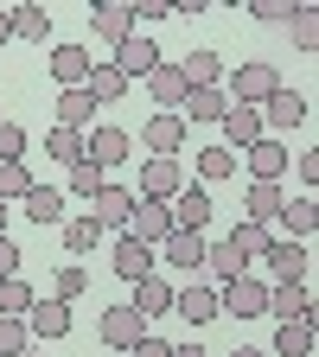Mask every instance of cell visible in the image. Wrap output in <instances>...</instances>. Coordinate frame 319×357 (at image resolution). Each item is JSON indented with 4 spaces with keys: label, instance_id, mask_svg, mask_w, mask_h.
I'll return each mask as SVG.
<instances>
[{
    "label": "cell",
    "instance_id": "6da1fadb",
    "mask_svg": "<svg viewBox=\"0 0 319 357\" xmlns=\"http://www.w3.org/2000/svg\"><path fill=\"white\" fill-rule=\"evenodd\" d=\"M275 89H281V77H275V64H262V58L230 70V102H237V109H262Z\"/></svg>",
    "mask_w": 319,
    "mask_h": 357
},
{
    "label": "cell",
    "instance_id": "7a4b0ae2",
    "mask_svg": "<svg viewBox=\"0 0 319 357\" xmlns=\"http://www.w3.org/2000/svg\"><path fill=\"white\" fill-rule=\"evenodd\" d=\"M128 153H134V134L115 128V121H103V128H89V134H83V160H89V166H103V172L121 166Z\"/></svg>",
    "mask_w": 319,
    "mask_h": 357
},
{
    "label": "cell",
    "instance_id": "3957f363",
    "mask_svg": "<svg viewBox=\"0 0 319 357\" xmlns=\"http://www.w3.org/2000/svg\"><path fill=\"white\" fill-rule=\"evenodd\" d=\"M255 115H262V134H275V141H281L288 128H300V121H306V96L281 83V89H275V96H268V102H262Z\"/></svg>",
    "mask_w": 319,
    "mask_h": 357
},
{
    "label": "cell",
    "instance_id": "277c9868",
    "mask_svg": "<svg viewBox=\"0 0 319 357\" xmlns=\"http://www.w3.org/2000/svg\"><path fill=\"white\" fill-rule=\"evenodd\" d=\"M217 312H230V319H262V312H268V287H262V281H249V275L223 281V294H217Z\"/></svg>",
    "mask_w": 319,
    "mask_h": 357
},
{
    "label": "cell",
    "instance_id": "5b68a950",
    "mask_svg": "<svg viewBox=\"0 0 319 357\" xmlns=\"http://www.w3.org/2000/svg\"><path fill=\"white\" fill-rule=\"evenodd\" d=\"M121 236L147 243V249H154V243H166V236H172V217H166V204H160V198H134V211H128V230H121Z\"/></svg>",
    "mask_w": 319,
    "mask_h": 357
},
{
    "label": "cell",
    "instance_id": "8992f818",
    "mask_svg": "<svg viewBox=\"0 0 319 357\" xmlns=\"http://www.w3.org/2000/svg\"><path fill=\"white\" fill-rule=\"evenodd\" d=\"M141 332H147V319H141L134 306H109L103 319H96V338H103L109 351H134V344H141Z\"/></svg>",
    "mask_w": 319,
    "mask_h": 357
},
{
    "label": "cell",
    "instance_id": "52a82bcc",
    "mask_svg": "<svg viewBox=\"0 0 319 357\" xmlns=\"http://www.w3.org/2000/svg\"><path fill=\"white\" fill-rule=\"evenodd\" d=\"M141 147H147L154 160H172L179 147H186V121H179L172 109H160V115H147V128H141Z\"/></svg>",
    "mask_w": 319,
    "mask_h": 357
},
{
    "label": "cell",
    "instance_id": "ba28073f",
    "mask_svg": "<svg viewBox=\"0 0 319 357\" xmlns=\"http://www.w3.org/2000/svg\"><path fill=\"white\" fill-rule=\"evenodd\" d=\"M109 64H115V70H121V77L134 83V77H147V70L160 64V45H154L147 32H128V38L115 45V58H109Z\"/></svg>",
    "mask_w": 319,
    "mask_h": 357
},
{
    "label": "cell",
    "instance_id": "9c48e42d",
    "mask_svg": "<svg viewBox=\"0 0 319 357\" xmlns=\"http://www.w3.org/2000/svg\"><path fill=\"white\" fill-rule=\"evenodd\" d=\"M243 166H249V178H262V185H281V172H288V147L275 141V134H262L255 147H243Z\"/></svg>",
    "mask_w": 319,
    "mask_h": 357
},
{
    "label": "cell",
    "instance_id": "30bf717a",
    "mask_svg": "<svg viewBox=\"0 0 319 357\" xmlns=\"http://www.w3.org/2000/svg\"><path fill=\"white\" fill-rule=\"evenodd\" d=\"M166 217H172V230H192V236H205V230H211V198H205L198 185H179V198L166 204Z\"/></svg>",
    "mask_w": 319,
    "mask_h": 357
},
{
    "label": "cell",
    "instance_id": "8fae6325",
    "mask_svg": "<svg viewBox=\"0 0 319 357\" xmlns=\"http://www.w3.org/2000/svg\"><path fill=\"white\" fill-rule=\"evenodd\" d=\"M172 312H179L186 326H211V319H223V312H217V287H205V281L179 287V294H172Z\"/></svg>",
    "mask_w": 319,
    "mask_h": 357
},
{
    "label": "cell",
    "instance_id": "7c38bea8",
    "mask_svg": "<svg viewBox=\"0 0 319 357\" xmlns=\"http://www.w3.org/2000/svg\"><path fill=\"white\" fill-rule=\"evenodd\" d=\"M262 261L275 268L281 281H306V275H313V255H306V243H288V236H275V243H268V249H262Z\"/></svg>",
    "mask_w": 319,
    "mask_h": 357
},
{
    "label": "cell",
    "instance_id": "4fadbf2b",
    "mask_svg": "<svg viewBox=\"0 0 319 357\" xmlns=\"http://www.w3.org/2000/svg\"><path fill=\"white\" fill-rule=\"evenodd\" d=\"M179 185H186V172H179V160H141V198H160L172 204Z\"/></svg>",
    "mask_w": 319,
    "mask_h": 357
},
{
    "label": "cell",
    "instance_id": "5bb4252c",
    "mask_svg": "<svg viewBox=\"0 0 319 357\" xmlns=\"http://www.w3.org/2000/svg\"><path fill=\"white\" fill-rule=\"evenodd\" d=\"M128 211H134V192H121V185H103L89 198V223L96 230H128Z\"/></svg>",
    "mask_w": 319,
    "mask_h": 357
},
{
    "label": "cell",
    "instance_id": "9a60e30c",
    "mask_svg": "<svg viewBox=\"0 0 319 357\" xmlns=\"http://www.w3.org/2000/svg\"><path fill=\"white\" fill-rule=\"evenodd\" d=\"M45 64H52L58 89H83V77H89V64H96V58H89L83 45H52V58H45Z\"/></svg>",
    "mask_w": 319,
    "mask_h": 357
},
{
    "label": "cell",
    "instance_id": "2e32d148",
    "mask_svg": "<svg viewBox=\"0 0 319 357\" xmlns=\"http://www.w3.org/2000/svg\"><path fill=\"white\" fill-rule=\"evenodd\" d=\"M255 141H262V115H255V109H237V102H230V109H223V141H217V147L243 153V147H255Z\"/></svg>",
    "mask_w": 319,
    "mask_h": 357
},
{
    "label": "cell",
    "instance_id": "e0dca14e",
    "mask_svg": "<svg viewBox=\"0 0 319 357\" xmlns=\"http://www.w3.org/2000/svg\"><path fill=\"white\" fill-rule=\"evenodd\" d=\"M268 312H275V319H313L306 281H275V287H268Z\"/></svg>",
    "mask_w": 319,
    "mask_h": 357
},
{
    "label": "cell",
    "instance_id": "ac0fdd59",
    "mask_svg": "<svg viewBox=\"0 0 319 357\" xmlns=\"http://www.w3.org/2000/svg\"><path fill=\"white\" fill-rule=\"evenodd\" d=\"M26 332L64 338V332H71V306H64V300H32V306H26Z\"/></svg>",
    "mask_w": 319,
    "mask_h": 357
},
{
    "label": "cell",
    "instance_id": "d6986e66",
    "mask_svg": "<svg viewBox=\"0 0 319 357\" xmlns=\"http://www.w3.org/2000/svg\"><path fill=\"white\" fill-rule=\"evenodd\" d=\"M128 287H134L128 306L141 312V319H160V312H172V287H166L160 275H141V281H128Z\"/></svg>",
    "mask_w": 319,
    "mask_h": 357
},
{
    "label": "cell",
    "instance_id": "ffe728a7",
    "mask_svg": "<svg viewBox=\"0 0 319 357\" xmlns=\"http://www.w3.org/2000/svg\"><path fill=\"white\" fill-rule=\"evenodd\" d=\"M83 89H89V102H96V109H109V102H121V96H128V77H121L115 64H89Z\"/></svg>",
    "mask_w": 319,
    "mask_h": 357
},
{
    "label": "cell",
    "instance_id": "44dd1931",
    "mask_svg": "<svg viewBox=\"0 0 319 357\" xmlns=\"http://www.w3.org/2000/svg\"><path fill=\"white\" fill-rule=\"evenodd\" d=\"M109 268H115L121 281H141V275H154L160 261H154V249H147V243H134V236H121V243H115V261H109Z\"/></svg>",
    "mask_w": 319,
    "mask_h": 357
},
{
    "label": "cell",
    "instance_id": "7402d4cb",
    "mask_svg": "<svg viewBox=\"0 0 319 357\" xmlns=\"http://www.w3.org/2000/svg\"><path fill=\"white\" fill-rule=\"evenodd\" d=\"M223 109H230V102H223V89H186V102H179L172 115L192 128V121H223Z\"/></svg>",
    "mask_w": 319,
    "mask_h": 357
},
{
    "label": "cell",
    "instance_id": "603a6c76",
    "mask_svg": "<svg viewBox=\"0 0 319 357\" xmlns=\"http://www.w3.org/2000/svg\"><path fill=\"white\" fill-rule=\"evenodd\" d=\"M205 243H211V236H192V230H172V236H166L160 249H166V261H172V268H186V275H198V268H205Z\"/></svg>",
    "mask_w": 319,
    "mask_h": 357
},
{
    "label": "cell",
    "instance_id": "cb8c5ba5",
    "mask_svg": "<svg viewBox=\"0 0 319 357\" xmlns=\"http://www.w3.org/2000/svg\"><path fill=\"white\" fill-rule=\"evenodd\" d=\"M89 26H96L109 45H121L134 32V13H128V0H103V7H89Z\"/></svg>",
    "mask_w": 319,
    "mask_h": 357
},
{
    "label": "cell",
    "instance_id": "d4e9b609",
    "mask_svg": "<svg viewBox=\"0 0 319 357\" xmlns=\"http://www.w3.org/2000/svg\"><path fill=\"white\" fill-rule=\"evenodd\" d=\"M147 89H154L160 109H179V102H186V77H179V64H166V58L147 70Z\"/></svg>",
    "mask_w": 319,
    "mask_h": 357
},
{
    "label": "cell",
    "instance_id": "484cf974",
    "mask_svg": "<svg viewBox=\"0 0 319 357\" xmlns=\"http://www.w3.org/2000/svg\"><path fill=\"white\" fill-rule=\"evenodd\" d=\"M281 204H288L281 185H262V178H249V198H243V217H249V223H275Z\"/></svg>",
    "mask_w": 319,
    "mask_h": 357
},
{
    "label": "cell",
    "instance_id": "4316f807",
    "mask_svg": "<svg viewBox=\"0 0 319 357\" xmlns=\"http://www.w3.org/2000/svg\"><path fill=\"white\" fill-rule=\"evenodd\" d=\"M275 223H288V243H306V236H313V223H319V204L300 192V198H288V204H281V217H275Z\"/></svg>",
    "mask_w": 319,
    "mask_h": 357
},
{
    "label": "cell",
    "instance_id": "83f0119b",
    "mask_svg": "<svg viewBox=\"0 0 319 357\" xmlns=\"http://www.w3.org/2000/svg\"><path fill=\"white\" fill-rule=\"evenodd\" d=\"M179 77H186V89H217L223 58L217 52H192V58H179Z\"/></svg>",
    "mask_w": 319,
    "mask_h": 357
},
{
    "label": "cell",
    "instance_id": "f1b7e54d",
    "mask_svg": "<svg viewBox=\"0 0 319 357\" xmlns=\"http://www.w3.org/2000/svg\"><path fill=\"white\" fill-rule=\"evenodd\" d=\"M268 357H313V319H281Z\"/></svg>",
    "mask_w": 319,
    "mask_h": 357
},
{
    "label": "cell",
    "instance_id": "f546056e",
    "mask_svg": "<svg viewBox=\"0 0 319 357\" xmlns=\"http://www.w3.org/2000/svg\"><path fill=\"white\" fill-rule=\"evenodd\" d=\"M89 109H96V102H89V89H58V109H52L58 121H52V128H77V134H83V128H89Z\"/></svg>",
    "mask_w": 319,
    "mask_h": 357
},
{
    "label": "cell",
    "instance_id": "4dcf8cb0",
    "mask_svg": "<svg viewBox=\"0 0 319 357\" xmlns=\"http://www.w3.org/2000/svg\"><path fill=\"white\" fill-rule=\"evenodd\" d=\"M20 204H26L32 223H64V192H58V185H32Z\"/></svg>",
    "mask_w": 319,
    "mask_h": 357
},
{
    "label": "cell",
    "instance_id": "1f68e13d",
    "mask_svg": "<svg viewBox=\"0 0 319 357\" xmlns=\"http://www.w3.org/2000/svg\"><path fill=\"white\" fill-rule=\"evenodd\" d=\"M205 275H211V281H237V275H249V261H243L230 243H205Z\"/></svg>",
    "mask_w": 319,
    "mask_h": 357
},
{
    "label": "cell",
    "instance_id": "d6a6232c",
    "mask_svg": "<svg viewBox=\"0 0 319 357\" xmlns=\"http://www.w3.org/2000/svg\"><path fill=\"white\" fill-rule=\"evenodd\" d=\"M223 243H230V249H237L243 261H262V249L275 243V236H268V223H249V217H243V223H237V230L223 236Z\"/></svg>",
    "mask_w": 319,
    "mask_h": 357
},
{
    "label": "cell",
    "instance_id": "836d02e7",
    "mask_svg": "<svg viewBox=\"0 0 319 357\" xmlns=\"http://www.w3.org/2000/svg\"><path fill=\"white\" fill-rule=\"evenodd\" d=\"M7 13H13V38H32V45L52 38V13H45V7H32V0H26V7H7Z\"/></svg>",
    "mask_w": 319,
    "mask_h": 357
},
{
    "label": "cell",
    "instance_id": "e575fe53",
    "mask_svg": "<svg viewBox=\"0 0 319 357\" xmlns=\"http://www.w3.org/2000/svg\"><path fill=\"white\" fill-rule=\"evenodd\" d=\"M83 294H89V268H83V261H64L58 275H52V300L71 306V300H83Z\"/></svg>",
    "mask_w": 319,
    "mask_h": 357
},
{
    "label": "cell",
    "instance_id": "d590c367",
    "mask_svg": "<svg viewBox=\"0 0 319 357\" xmlns=\"http://www.w3.org/2000/svg\"><path fill=\"white\" fill-rule=\"evenodd\" d=\"M38 185V178L26 172V160H0V204H13V198H26Z\"/></svg>",
    "mask_w": 319,
    "mask_h": 357
},
{
    "label": "cell",
    "instance_id": "8d00e7d4",
    "mask_svg": "<svg viewBox=\"0 0 319 357\" xmlns=\"http://www.w3.org/2000/svg\"><path fill=\"white\" fill-rule=\"evenodd\" d=\"M96 243H103V230L89 223V211H83V217H64V249H71V255H89Z\"/></svg>",
    "mask_w": 319,
    "mask_h": 357
},
{
    "label": "cell",
    "instance_id": "74e56055",
    "mask_svg": "<svg viewBox=\"0 0 319 357\" xmlns=\"http://www.w3.org/2000/svg\"><path fill=\"white\" fill-rule=\"evenodd\" d=\"M45 153L64 160V166H77V160H83V134H77V128H52V134H45Z\"/></svg>",
    "mask_w": 319,
    "mask_h": 357
},
{
    "label": "cell",
    "instance_id": "f35d334b",
    "mask_svg": "<svg viewBox=\"0 0 319 357\" xmlns=\"http://www.w3.org/2000/svg\"><path fill=\"white\" fill-rule=\"evenodd\" d=\"M192 166H198V178H230L237 172V153L230 147H205V153H192Z\"/></svg>",
    "mask_w": 319,
    "mask_h": 357
},
{
    "label": "cell",
    "instance_id": "ab89813d",
    "mask_svg": "<svg viewBox=\"0 0 319 357\" xmlns=\"http://www.w3.org/2000/svg\"><path fill=\"white\" fill-rule=\"evenodd\" d=\"M103 185H109V172H103V166H89V160L71 166V192H77V198H96Z\"/></svg>",
    "mask_w": 319,
    "mask_h": 357
},
{
    "label": "cell",
    "instance_id": "60d3db41",
    "mask_svg": "<svg viewBox=\"0 0 319 357\" xmlns=\"http://www.w3.org/2000/svg\"><path fill=\"white\" fill-rule=\"evenodd\" d=\"M32 344V332H26V319H13V312H0V357H20Z\"/></svg>",
    "mask_w": 319,
    "mask_h": 357
},
{
    "label": "cell",
    "instance_id": "b9f144b4",
    "mask_svg": "<svg viewBox=\"0 0 319 357\" xmlns=\"http://www.w3.org/2000/svg\"><path fill=\"white\" fill-rule=\"evenodd\" d=\"M128 13H134V32H141V26H160L166 13H179V0H128Z\"/></svg>",
    "mask_w": 319,
    "mask_h": 357
},
{
    "label": "cell",
    "instance_id": "7bdbcfd3",
    "mask_svg": "<svg viewBox=\"0 0 319 357\" xmlns=\"http://www.w3.org/2000/svg\"><path fill=\"white\" fill-rule=\"evenodd\" d=\"M288 26H294V45H300V52H319V13L306 7V0H300V13Z\"/></svg>",
    "mask_w": 319,
    "mask_h": 357
},
{
    "label": "cell",
    "instance_id": "ee69618b",
    "mask_svg": "<svg viewBox=\"0 0 319 357\" xmlns=\"http://www.w3.org/2000/svg\"><path fill=\"white\" fill-rule=\"evenodd\" d=\"M249 13H255L262 26H288V20L300 13V0H249Z\"/></svg>",
    "mask_w": 319,
    "mask_h": 357
},
{
    "label": "cell",
    "instance_id": "f6af8a7d",
    "mask_svg": "<svg viewBox=\"0 0 319 357\" xmlns=\"http://www.w3.org/2000/svg\"><path fill=\"white\" fill-rule=\"evenodd\" d=\"M26 306H32V287L13 275V281H0V312H13V319H26Z\"/></svg>",
    "mask_w": 319,
    "mask_h": 357
},
{
    "label": "cell",
    "instance_id": "bcb514c9",
    "mask_svg": "<svg viewBox=\"0 0 319 357\" xmlns=\"http://www.w3.org/2000/svg\"><path fill=\"white\" fill-rule=\"evenodd\" d=\"M20 153H26V128L0 115V160H20Z\"/></svg>",
    "mask_w": 319,
    "mask_h": 357
},
{
    "label": "cell",
    "instance_id": "7dc6e473",
    "mask_svg": "<svg viewBox=\"0 0 319 357\" xmlns=\"http://www.w3.org/2000/svg\"><path fill=\"white\" fill-rule=\"evenodd\" d=\"M128 357H172V344H166V338H154V332H141V344H134Z\"/></svg>",
    "mask_w": 319,
    "mask_h": 357
},
{
    "label": "cell",
    "instance_id": "c3c4849f",
    "mask_svg": "<svg viewBox=\"0 0 319 357\" xmlns=\"http://www.w3.org/2000/svg\"><path fill=\"white\" fill-rule=\"evenodd\" d=\"M13 275H20V243L0 236V281H13Z\"/></svg>",
    "mask_w": 319,
    "mask_h": 357
},
{
    "label": "cell",
    "instance_id": "681fc988",
    "mask_svg": "<svg viewBox=\"0 0 319 357\" xmlns=\"http://www.w3.org/2000/svg\"><path fill=\"white\" fill-rule=\"evenodd\" d=\"M172 357H211V351H205L198 338H186V344H172Z\"/></svg>",
    "mask_w": 319,
    "mask_h": 357
},
{
    "label": "cell",
    "instance_id": "f907efd6",
    "mask_svg": "<svg viewBox=\"0 0 319 357\" xmlns=\"http://www.w3.org/2000/svg\"><path fill=\"white\" fill-rule=\"evenodd\" d=\"M7 38H13V13H7V7H0V45H7Z\"/></svg>",
    "mask_w": 319,
    "mask_h": 357
},
{
    "label": "cell",
    "instance_id": "816d5d0a",
    "mask_svg": "<svg viewBox=\"0 0 319 357\" xmlns=\"http://www.w3.org/2000/svg\"><path fill=\"white\" fill-rule=\"evenodd\" d=\"M230 357H268V351H249V344H237V351H230Z\"/></svg>",
    "mask_w": 319,
    "mask_h": 357
},
{
    "label": "cell",
    "instance_id": "f5cc1de1",
    "mask_svg": "<svg viewBox=\"0 0 319 357\" xmlns=\"http://www.w3.org/2000/svg\"><path fill=\"white\" fill-rule=\"evenodd\" d=\"M0 236H7V204H0Z\"/></svg>",
    "mask_w": 319,
    "mask_h": 357
},
{
    "label": "cell",
    "instance_id": "db71d44e",
    "mask_svg": "<svg viewBox=\"0 0 319 357\" xmlns=\"http://www.w3.org/2000/svg\"><path fill=\"white\" fill-rule=\"evenodd\" d=\"M20 357H38V344H26V351H20Z\"/></svg>",
    "mask_w": 319,
    "mask_h": 357
}]
</instances>
